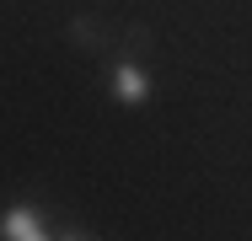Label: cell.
Instances as JSON below:
<instances>
[{"instance_id": "cell-1", "label": "cell", "mask_w": 252, "mask_h": 241, "mask_svg": "<svg viewBox=\"0 0 252 241\" xmlns=\"http://www.w3.org/2000/svg\"><path fill=\"white\" fill-rule=\"evenodd\" d=\"M0 236L5 241H43L49 236V220L38 214V209H5V220H0Z\"/></svg>"}, {"instance_id": "cell-2", "label": "cell", "mask_w": 252, "mask_h": 241, "mask_svg": "<svg viewBox=\"0 0 252 241\" xmlns=\"http://www.w3.org/2000/svg\"><path fill=\"white\" fill-rule=\"evenodd\" d=\"M113 96H118L124 107H140V102L151 96V81L140 75V64H129V59H124V64L113 70Z\"/></svg>"}]
</instances>
